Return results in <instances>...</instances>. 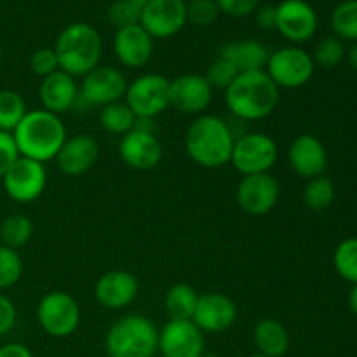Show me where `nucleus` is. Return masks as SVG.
Listing matches in <instances>:
<instances>
[{
  "label": "nucleus",
  "mask_w": 357,
  "mask_h": 357,
  "mask_svg": "<svg viewBox=\"0 0 357 357\" xmlns=\"http://www.w3.org/2000/svg\"><path fill=\"white\" fill-rule=\"evenodd\" d=\"M314 59L305 49L298 45H286V47L272 51L268 56L265 72L279 89H298L310 82L314 75Z\"/></svg>",
  "instance_id": "0eeeda50"
},
{
  "label": "nucleus",
  "mask_w": 357,
  "mask_h": 357,
  "mask_svg": "<svg viewBox=\"0 0 357 357\" xmlns=\"http://www.w3.org/2000/svg\"><path fill=\"white\" fill-rule=\"evenodd\" d=\"M349 307H351L352 314L357 317V284L352 286L351 293H349Z\"/></svg>",
  "instance_id": "a18cd8bd"
},
{
  "label": "nucleus",
  "mask_w": 357,
  "mask_h": 357,
  "mask_svg": "<svg viewBox=\"0 0 357 357\" xmlns=\"http://www.w3.org/2000/svg\"><path fill=\"white\" fill-rule=\"evenodd\" d=\"M237 75H239V73H237V70L234 68L229 61H225V59L220 58L218 56V58H216L215 61L208 66L204 77H206V80L209 82V86L213 87V91L215 89L227 91L229 89L230 84L236 80Z\"/></svg>",
  "instance_id": "e433bc0d"
},
{
  "label": "nucleus",
  "mask_w": 357,
  "mask_h": 357,
  "mask_svg": "<svg viewBox=\"0 0 357 357\" xmlns=\"http://www.w3.org/2000/svg\"><path fill=\"white\" fill-rule=\"evenodd\" d=\"M114 52L121 65L128 68H142L152 59L153 38L142 24L121 28L115 31Z\"/></svg>",
  "instance_id": "4be33fe9"
},
{
  "label": "nucleus",
  "mask_w": 357,
  "mask_h": 357,
  "mask_svg": "<svg viewBox=\"0 0 357 357\" xmlns=\"http://www.w3.org/2000/svg\"><path fill=\"white\" fill-rule=\"evenodd\" d=\"M2 185L6 194L20 204L33 202L44 194L47 185V171L38 160L21 157L7 169L2 176Z\"/></svg>",
  "instance_id": "9b49d317"
},
{
  "label": "nucleus",
  "mask_w": 357,
  "mask_h": 357,
  "mask_svg": "<svg viewBox=\"0 0 357 357\" xmlns=\"http://www.w3.org/2000/svg\"><path fill=\"white\" fill-rule=\"evenodd\" d=\"M119 153L126 166L136 171L155 169L164 157V149L155 131H143L135 128L122 136Z\"/></svg>",
  "instance_id": "f3484780"
},
{
  "label": "nucleus",
  "mask_w": 357,
  "mask_h": 357,
  "mask_svg": "<svg viewBox=\"0 0 357 357\" xmlns=\"http://www.w3.org/2000/svg\"><path fill=\"white\" fill-rule=\"evenodd\" d=\"M220 16V9L215 0H190L187 2V23L195 26H209Z\"/></svg>",
  "instance_id": "c9c22d12"
},
{
  "label": "nucleus",
  "mask_w": 357,
  "mask_h": 357,
  "mask_svg": "<svg viewBox=\"0 0 357 357\" xmlns=\"http://www.w3.org/2000/svg\"><path fill=\"white\" fill-rule=\"evenodd\" d=\"M333 265L338 275L357 284V237L342 241L333 253Z\"/></svg>",
  "instance_id": "2f4dec72"
},
{
  "label": "nucleus",
  "mask_w": 357,
  "mask_h": 357,
  "mask_svg": "<svg viewBox=\"0 0 357 357\" xmlns=\"http://www.w3.org/2000/svg\"><path fill=\"white\" fill-rule=\"evenodd\" d=\"M100 157V145L91 135H75L66 138L63 146L59 149L54 162L61 173L68 176H80L93 169Z\"/></svg>",
  "instance_id": "aec40b11"
},
{
  "label": "nucleus",
  "mask_w": 357,
  "mask_h": 357,
  "mask_svg": "<svg viewBox=\"0 0 357 357\" xmlns=\"http://www.w3.org/2000/svg\"><path fill=\"white\" fill-rule=\"evenodd\" d=\"M281 195V187L271 173L243 176L236 190L239 208L246 215L264 216L275 208Z\"/></svg>",
  "instance_id": "4468645a"
},
{
  "label": "nucleus",
  "mask_w": 357,
  "mask_h": 357,
  "mask_svg": "<svg viewBox=\"0 0 357 357\" xmlns=\"http://www.w3.org/2000/svg\"><path fill=\"white\" fill-rule=\"evenodd\" d=\"M335 195H337V190H335L333 181L324 176V174L309 180L305 188H303V202H305L310 211H324V209H328L333 204Z\"/></svg>",
  "instance_id": "c756f323"
},
{
  "label": "nucleus",
  "mask_w": 357,
  "mask_h": 357,
  "mask_svg": "<svg viewBox=\"0 0 357 357\" xmlns=\"http://www.w3.org/2000/svg\"><path fill=\"white\" fill-rule=\"evenodd\" d=\"M17 159H20V150L14 142L13 132L0 131V180Z\"/></svg>",
  "instance_id": "58836bf2"
},
{
  "label": "nucleus",
  "mask_w": 357,
  "mask_h": 357,
  "mask_svg": "<svg viewBox=\"0 0 357 357\" xmlns=\"http://www.w3.org/2000/svg\"><path fill=\"white\" fill-rule=\"evenodd\" d=\"M192 321L202 333H223L236 324L237 305L223 293H204L199 295Z\"/></svg>",
  "instance_id": "a211bd4d"
},
{
  "label": "nucleus",
  "mask_w": 357,
  "mask_h": 357,
  "mask_svg": "<svg viewBox=\"0 0 357 357\" xmlns=\"http://www.w3.org/2000/svg\"><path fill=\"white\" fill-rule=\"evenodd\" d=\"M128 84V79L119 68L98 65L82 77L79 87V101H84L87 107L103 108L115 101L124 100Z\"/></svg>",
  "instance_id": "9d476101"
},
{
  "label": "nucleus",
  "mask_w": 357,
  "mask_h": 357,
  "mask_svg": "<svg viewBox=\"0 0 357 357\" xmlns=\"http://www.w3.org/2000/svg\"><path fill=\"white\" fill-rule=\"evenodd\" d=\"M279 87L265 70L239 73L225 91V105L241 122L264 121L279 105Z\"/></svg>",
  "instance_id": "f257e3e1"
},
{
  "label": "nucleus",
  "mask_w": 357,
  "mask_h": 357,
  "mask_svg": "<svg viewBox=\"0 0 357 357\" xmlns=\"http://www.w3.org/2000/svg\"><path fill=\"white\" fill-rule=\"evenodd\" d=\"M345 45L338 37H324L323 40L317 42L316 49L310 56L314 59V65L321 68H335L345 59Z\"/></svg>",
  "instance_id": "72a5a7b5"
},
{
  "label": "nucleus",
  "mask_w": 357,
  "mask_h": 357,
  "mask_svg": "<svg viewBox=\"0 0 357 357\" xmlns=\"http://www.w3.org/2000/svg\"><path fill=\"white\" fill-rule=\"evenodd\" d=\"M331 28L340 40L357 42V0H345L335 7Z\"/></svg>",
  "instance_id": "7c9ffc66"
},
{
  "label": "nucleus",
  "mask_w": 357,
  "mask_h": 357,
  "mask_svg": "<svg viewBox=\"0 0 357 357\" xmlns=\"http://www.w3.org/2000/svg\"><path fill=\"white\" fill-rule=\"evenodd\" d=\"M59 70L72 77H84L100 65L103 40L100 31L87 23H72L61 30L54 44Z\"/></svg>",
  "instance_id": "20e7f679"
},
{
  "label": "nucleus",
  "mask_w": 357,
  "mask_h": 357,
  "mask_svg": "<svg viewBox=\"0 0 357 357\" xmlns=\"http://www.w3.org/2000/svg\"><path fill=\"white\" fill-rule=\"evenodd\" d=\"M220 13L230 17H244L253 14L260 6V0H215Z\"/></svg>",
  "instance_id": "ea45409f"
},
{
  "label": "nucleus",
  "mask_w": 357,
  "mask_h": 357,
  "mask_svg": "<svg viewBox=\"0 0 357 357\" xmlns=\"http://www.w3.org/2000/svg\"><path fill=\"white\" fill-rule=\"evenodd\" d=\"M38 96L44 110L54 115L66 114L79 103V86L75 77L61 70L44 77L38 87Z\"/></svg>",
  "instance_id": "5701e85b"
},
{
  "label": "nucleus",
  "mask_w": 357,
  "mask_h": 357,
  "mask_svg": "<svg viewBox=\"0 0 357 357\" xmlns=\"http://www.w3.org/2000/svg\"><path fill=\"white\" fill-rule=\"evenodd\" d=\"M17 321V310L13 300L0 291V337L10 333Z\"/></svg>",
  "instance_id": "a19ab883"
},
{
  "label": "nucleus",
  "mask_w": 357,
  "mask_h": 357,
  "mask_svg": "<svg viewBox=\"0 0 357 357\" xmlns=\"http://www.w3.org/2000/svg\"><path fill=\"white\" fill-rule=\"evenodd\" d=\"M288 160L291 169L305 180L321 176L326 169L328 153L323 142L314 135H300L288 149Z\"/></svg>",
  "instance_id": "412c9836"
},
{
  "label": "nucleus",
  "mask_w": 357,
  "mask_h": 357,
  "mask_svg": "<svg viewBox=\"0 0 357 357\" xmlns=\"http://www.w3.org/2000/svg\"><path fill=\"white\" fill-rule=\"evenodd\" d=\"M255 21L261 30H275V21H278L275 6H258V9L255 10Z\"/></svg>",
  "instance_id": "79ce46f5"
},
{
  "label": "nucleus",
  "mask_w": 357,
  "mask_h": 357,
  "mask_svg": "<svg viewBox=\"0 0 357 357\" xmlns=\"http://www.w3.org/2000/svg\"><path fill=\"white\" fill-rule=\"evenodd\" d=\"M26 101L17 91H0V131L13 132L26 115Z\"/></svg>",
  "instance_id": "c85d7f7f"
},
{
  "label": "nucleus",
  "mask_w": 357,
  "mask_h": 357,
  "mask_svg": "<svg viewBox=\"0 0 357 357\" xmlns=\"http://www.w3.org/2000/svg\"><path fill=\"white\" fill-rule=\"evenodd\" d=\"M33 236V223L26 215H9L0 225V243L10 250H20L26 246Z\"/></svg>",
  "instance_id": "cd10ccee"
},
{
  "label": "nucleus",
  "mask_w": 357,
  "mask_h": 357,
  "mask_svg": "<svg viewBox=\"0 0 357 357\" xmlns=\"http://www.w3.org/2000/svg\"><path fill=\"white\" fill-rule=\"evenodd\" d=\"M0 357H33L30 349L20 342H9L0 347Z\"/></svg>",
  "instance_id": "37998d69"
},
{
  "label": "nucleus",
  "mask_w": 357,
  "mask_h": 357,
  "mask_svg": "<svg viewBox=\"0 0 357 357\" xmlns=\"http://www.w3.org/2000/svg\"><path fill=\"white\" fill-rule=\"evenodd\" d=\"M218 56L229 61L237 70V73H246L265 70L271 51L260 40L243 38V40H232L223 44L220 47Z\"/></svg>",
  "instance_id": "b1692460"
},
{
  "label": "nucleus",
  "mask_w": 357,
  "mask_h": 357,
  "mask_svg": "<svg viewBox=\"0 0 357 357\" xmlns=\"http://www.w3.org/2000/svg\"><path fill=\"white\" fill-rule=\"evenodd\" d=\"M37 321L52 338H66L80 326V307L65 291H49L37 305Z\"/></svg>",
  "instance_id": "6e6552de"
},
{
  "label": "nucleus",
  "mask_w": 357,
  "mask_h": 357,
  "mask_svg": "<svg viewBox=\"0 0 357 357\" xmlns=\"http://www.w3.org/2000/svg\"><path fill=\"white\" fill-rule=\"evenodd\" d=\"M250 357H267V356H261V354H258V352H257V354H253V356H250Z\"/></svg>",
  "instance_id": "09e8293b"
},
{
  "label": "nucleus",
  "mask_w": 357,
  "mask_h": 357,
  "mask_svg": "<svg viewBox=\"0 0 357 357\" xmlns=\"http://www.w3.org/2000/svg\"><path fill=\"white\" fill-rule=\"evenodd\" d=\"M279 157L278 143L265 132H243L234 143L230 164L243 176L268 173Z\"/></svg>",
  "instance_id": "423d86ee"
},
{
  "label": "nucleus",
  "mask_w": 357,
  "mask_h": 357,
  "mask_svg": "<svg viewBox=\"0 0 357 357\" xmlns=\"http://www.w3.org/2000/svg\"><path fill=\"white\" fill-rule=\"evenodd\" d=\"M2 58H3V52H2V47H0V63H2Z\"/></svg>",
  "instance_id": "de8ad7c7"
},
{
  "label": "nucleus",
  "mask_w": 357,
  "mask_h": 357,
  "mask_svg": "<svg viewBox=\"0 0 357 357\" xmlns=\"http://www.w3.org/2000/svg\"><path fill=\"white\" fill-rule=\"evenodd\" d=\"M197 302L199 293L195 291L194 286L187 282H178L171 286L164 295V310L169 319L192 321Z\"/></svg>",
  "instance_id": "a878e982"
},
{
  "label": "nucleus",
  "mask_w": 357,
  "mask_h": 357,
  "mask_svg": "<svg viewBox=\"0 0 357 357\" xmlns=\"http://www.w3.org/2000/svg\"><path fill=\"white\" fill-rule=\"evenodd\" d=\"M124 101L136 119H155L169 108V80L159 73H143L128 84Z\"/></svg>",
  "instance_id": "1a4fd4ad"
},
{
  "label": "nucleus",
  "mask_w": 357,
  "mask_h": 357,
  "mask_svg": "<svg viewBox=\"0 0 357 357\" xmlns=\"http://www.w3.org/2000/svg\"><path fill=\"white\" fill-rule=\"evenodd\" d=\"M139 24L152 38H171L187 24L185 0H149L143 7Z\"/></svg>",
  "instance_id": "ddd939ff"
},
{
  "label": "nucleus",
  "mask_w": 357,
  "mask_h": 357,
  "mask_svg": "<svg viewBox=\"0 0 357 357\" xmlns=\"http://www.w3.org/2000/svg\"><path fill=\"white\" fill-rule=\"evenodd\" d=\"M275 30L293 44L309 42L319 26L317 13L305 0H282L275 6Z\"/></svg>",
  "instance_id": "f8f14e48"
},
{
  "label": "nucleus",
  "mask_w": 357,
  "mask_h": 357,
  "mask_svg": "<svg viewBox=\"0 0 357 357\" xmlns=\"http://www.w3.org/2000/svg\"><path fill=\"white\" fill-rule=\"evenodd\" d=\"M139 291V282L132 272L110 271L100 275L94 284V298L103 309L121 310L131 305Z\"/></svg>",
  "instance_id": "6ab92c4d"
},
{
  "label": "nucleus",
  "mask_w": 357,
  "mask_h": 357,
  "mask_svg": "<svg viewBox=\"0 0 357 357\" xmlns=\"http://www.w3.org/2000/svg\"><path fill=\"white\" fill-rule=\"evenodd\" d=\"M201 357H218L216 354H213V352H204Z\"/></svg>",
  "instance_id": "49530a36"
},
{
  "label": "nucleus",
  "mask_w": 357,
  "mask_h": 357,
  "mask_svg": "<svg viewBox=\"0 0 357 357\" xmlns=\"http://www.w3.org/2000/svg\"><path fill=\"white\" fill-rule=\"evenodd\" d=\"M107 17L117 30L139 24L142 9L132 0H115L107 10Z\"/></svg>",
  "instance_id": "f704fd0d"
},
{
  "label": "nucleus",
  "mask_w": 357,
  "mask_h": 357,
  "mask_svg": "<svg viewBox=\"0 0 357 357\" xmlns=\"http://www.w3.org/2000/svg\"><path fill=\"white\" fill-rule=\"evenodd\" d=\"M30 68L35 75L42 77V79L51 75V73L58 72L59 63H58V58H56L54 49L52 47L37 49V51L30 56Z\"/></svg>",
  "instance_id": "4c0bfd02"
},
{
  "label": "nucleus",
  "mask_w": 357,
  "mask_h": 357,
  "mask_svg": "<svg viewBox=\"0 0 357 357\" xmlns=\"http://www.w3.org/2000/svg\"><path fill=\"white\" fill-rule=\"evenodd\" d=\"M108 357H155L159 330L143 314H128L115 321L105 338Z\"/></svg>",
  "instance_id": "39448f33"
},
{
  "label": "nucleus",
  "mask_w": 357,
  "mask_h": 357,
  "mask_svg": "<svg viewBox=\"0 0 357 357\" xmlns=\"http://www.w3.org/2000/svg\"><path fill=\"white\" fill-rule=\"evenodd\" d=\"M236 135L225 119L202 114L185 132V152L197 166L216 169L230 162Z\"/></svg>",
  "instance_id": "f03ea898"
},
{
  "label": "nucleus",
  "mask_w": 357,
  "mask_h": 357,
  "mask_svg": "<svg viewBox=\"0 0 357 357\" xmlns=\"http://www.w3.org/2000/svg\"><path fill=\"white\" fill-rule=\"evenodd\" d=\"M21 157L45 164L54 160L66 142V128L59 115L44 110H28L23 121L13 131Z\"/></svg>",
  "instance_id": "7ed1b4c3"
},
{
  "label": "nucleus",
  "mask_w": 357,
  "mask_h": 357,
  "mask_svg": "<svg viewBox=\"0 0 357 357\" xmlns=\"http://www.w3.org/2000/svg\"><path fill=\"white\" fill-rule=\"evenodd\" d=\"M114 2H115V0H114Z\"/></svg>",
  "instance_id": "8fccbe9b"
},
{
  "label": "nucleus",
  "mask_w": 357,
  "mask_h": 357,
  "mask_svg": "<svg viewBox=\"0 0 357 357\" xmlns=\"http://www.w3.org/2000/svg\"><path fill=\"white\" fill-rule=\"evenodd\" d=\"M253 344L258 354L282 357L289 351V333L284 324L272 317L258 321L253 330Z\"/></svg>",
  "instance_id": "393cba45"
},
{
  "label": "nucleus",
  "mask_w": 357,
  "mask_h": 357,
  "mask_svg": "<svg viewBox=\"0 0 357 357\" xmlns=\"http://www.w3.org/2000/svg\"><path fill=\"white\" fill-rule=\"evenodd\" d=\"M100 126L110 135L124 136L136 126V115L126 101H115L100 110Z\"/></svg>",
  "instance_id": "bb28decb"
},
{
  "label": "nucleus",
  "mask_w": 357,
  "mask_h": 357,
  "mask_svg": "<svg viewBox=\"0 0 357 357\" xmlns=\"http://www.w3.org/2000/svg\"><path fill=\"white\" fill-rule=\"evenodd\" d=\"M204 349V333L194 321L169 319L159 330V352L162 357H201Z\"/></svg>",
  "instance_id": "dca6fc26"
},
{
  "label": "nucleus",
  "mask_w": 357,
  "mask_h": 357,
  "mask_svg": "<svg viewBox=\"0 0 357 357\" xmlns=\"http://www.w3.org/2000/svg\"><path fill=\"white\" fill-rule=\"evenodd\" d=\"M23 258L17 250L0 244V291L16 286L23 275Z\"/></svg>",
  "instance_id": "473e14b6"
},
{
  "label": "nucleus",
  "mask_w": 357,
  "mask_h": 357,
  "mask_svg": "<svg viewBox=\"0 0 357 357\" xmlns=\"http://www.w3.org/2000/svg\"><path fill=\"white\" fill-rule=\"evenodd\" d=\"M213 101V87L201 73H183L169 80V107L185 115H202Z\"/></svg>",
  "instance_id": "2eb2a0df"
},
{
  "label": "nucleus",
  "mask_w": 357,
  "mask_h": 357,
  "mask_svg": "<svg viewBox=\"0 0 357 357\" xmlns=\"http://www.w3.org/2000/svg\"><path fill=\"white\" fill-rule=\"evenodd\" d=\"M345 58H347L349 65H351L352 68L357 72V42H354V44H352V47L345 52Z\"/></svg>",
  "instance_id": "c03bdc74"
}]
</instances>
